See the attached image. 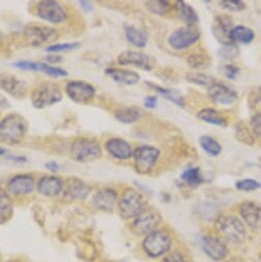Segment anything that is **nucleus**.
<instances>
[{
	"label": "nucleus",
	"instance_id": "nucleus-27",
	"mask_svg": "<svg viewBox=\"0 0 261 262\" xmlns=\"http://www.w3.org/2000/svg\"><path fill=\"white\" fill-rule=\"evenodd\" d=\"M126 41L135 48L143 49L147 45V34L135 26H126L124 28Z\"/></svg>",
	"mask_w": 261,
	"mask_h": 262
},
{
	"label": "nucleus",
	"instance_id": "nucleus-23",
	"mask_svg": "<svg viewBox=\"0 0 261 262\" xmlns=\"http://www.w3.org/2000/svg\"><path fill=\"white\" fill-rule=\"evenodd\" d=\"M238 213L245 223L253 229H261V205L254 202H244Z\"/></svg>",
	"mask_w": 261,
	"mask_h": 262
},
{
	"label": "nucleus",
	"instance_id": "nucleus-47",
	"mask_svg": "<svg viewBox=\"0 0 261 262\" xmlns=\"http://www.w3.org/2000/svg\"><path fill=\"white\" fill-rule=\"evenodd\" d=\"M223 71H224V74L227 78L234 79L237 76L240 69L234 65H226V66L223 67Z\"/></svg>",
	"mask_w": 261,
	"mask_h": 262
},
{
	"label": "nucleus",
	"instance_id": "nucleus-46",
	"mask_svg": "<svg viewBox=\"0 0 261 262\" xmlns=\"http://www.w3.org/2000/svg\"><path fill=\"white\" fill-rule=\"evenodd\" d=\"M6 159L14 165H25L28 162V158L26 156H19V155H10L6 156Z\"/></svg>",
	"mask_w": 261,
	"mask_h": 262
},
{
	"label": "nucleus",
	"instance_id": "nucleus-8",
	"mask_svg": "<svg viewBox=\"0 0 261 262\" xmlns=\"http://www.w3.org/2000/svg\"><path fill=\"white\" fill-rule=\"evenodd\" d=\"M172 236L165 229H157L156 231L144 236L142 249L150 258H159L168 254L172 247Z\"/></svg>",
	"mask_w": 261,
	"mask_h": 262
},
{
	"label": "nucleus",
	"instance_id": "nucleus-25",
	"mask_svg": "<svg viewBox=\"0 0 261 262\" xmlns=\"http://www.w3.org/2000/svg\"><path fill=\"white\" fill-rule=\"evenodd\" d=\"M105 74L108 75L113 81L124 84V85H134L139 82L140 75L139 73L127 70V69H120V68H114L110 67L105 70Z\"/></svg>",
	"mask_w": 261,
	"mask_h": 262
},
{
	"label": "nucleus",
	"instance_id": "nucleus-22",
	"mask_svg": "<svg viewBox=\"0 0 261 262\" xmlns=\"http://www.w3.org/2000/svg\"><path fill=\"white\" fill-rule=\"evenodd\" d=\"M232 19L227 15H219L215 17L213 24V34L215 38L223 46L233 45L230 38V32L232 30Z\"/></svg>",
	"mask_w": 261,
	"mask_h": 262
},
{
	"label": "nucleus",
	"instance_id": "nucleus-50",
	"mask_svg": "<svg viewBox=\"0 0 261 262\" xmlns=\"http://www.w3.org/2000/svg\"><path fill=\"white\" fill-rule=\"evenodd\" d=\"M158 105V97L156 96H148L144 100V106L148 109H155Z\"/></svg>",
	"mask_w": 261,
	"mask_h": 262
},
{
	"label": "nucleus",
	"instance_id": "nucleus-26",
	"mask_svg": "<svg viewBox=\"0 0 261 262\" xmlns=\"http://www.w3.org/2000/svg\"><path fill=\"white\" fill-rule=\"evenodd\" d=\"M15 204L12 195L6 189L0 186V225L8 223L14 216Z\"/></svg>",
	"mask_w": 261,
	"mask_h": 262
},
{
	"label": "nucleus",
	"instance_id": "nucleus-32",
	"mask_svg": "<svg viewBox=\"0 0 261 262\" xmlns=\"http://www.w3.org/2000/svg\"><path fill=\"white\" fill-rule=\"evenodd\" d=\"M146 9L156 16H165L171 10V5L166 0H150L145 3Z\"/></svg>",
	"mask_w": 261,
	"mask_h": 262
},
{
	"label": "nucleus",
	"instance_id": "nucleus-40",
	"mask_svg": "<svg viewBox=\"0 0 261 262\" xmlns=\"http://www.w3.org/2000/svg\"><path fill=\"white\" fill-rule=\"evenodd\" d=\"M249 107L255 112L261 113V86L254 88L251 90L248 96Z\"/></svg>",
	"mask_w": 261,
	"mask_h": 262
},
{
	"label": "nucleus",
	"instance_id": "nucleus-51",
	"mask_svg": "<svg viewBox=\"0 0 261 262\" xmlns=\"http://www.w3.org/2000/svg\"><path fill=\"white\" fill-rule=\"evenodd\" d=\"M78 5H79L80 9H81L83 12H85V13H92L93 10H94L93 5H92L91 3H89V2H79Z\"/></svg>",
	"mask_w": 261,
	"mask_h": 262
},
{
	"label": "nucleus",
	"instance_id": "nucleus-4",
	"mask_svg": "<svg viewBox=\"0 0 261 262\" xmlns=\"http://www.w3.org/2000/svg\"><path fill=\"white\" fill-rule=\"evenodd\" d=\"M215 230L218 237L231 245L243 244L247 235L244 223L232 215L219 216L215 222Z\"/></svg>",
	"mask_w": 261,
	"mask_h": 262
},
{
	"label": "nucleus",
	"instance_id": "nucleus-36",
	"mask_svg": "<svg viewBox=\"0 0 261 262\" xmlns=\"http://www.w3.org/2000/svg\"><path fill=\"white\" fill-rule=\"evenodd\" d=\"M254 133L251 132V129H249L245 124L238 123L235 126V137L238 141H241L244 144H247L249 146H252L255 144V138H254Z\"/></svg>",
	"mask_w": 261,
	"mask_h": 262
},
{
	"label": "nucleus",
	"instance_id": "nucleus-7",
	"mask_svg": "<svg viewBox=\"0 0 261 262\" xmlns=\"http://www.w3.org/2000/svg\"><path fill=\"white\" fill-rule=\"evenodd\" d=\"M118 211L125 220H133L146 209L144 196L135 188L128 187L123 190L118 200Z\"/></svg>",
	"mask_w": 261,
	"mask_h": 262
},
{
	"label": "nucleus",
	"instance_id": "nucleus-28",
	"mask_svg": "<svg viewBox=\"0 0 261 262\" xmlns=\"http://www.w3.org/2000/svg\"><path fill=\"white\" fill-rule=\"evenodd\" d=\"M198 117L205 121L208 122L210 124H214V125H218V126H226L228 121L227 118L218 110L213 109V108H204L201 111H199L198 113Z\"/></svg>",
	"mask_w": 261,
	"mask_h": 262
},
{
	"label": "nucleus",
	"instance_id": "nucleus-17",
	"mask_svg": "<svg viewBox=\"0 0 261 262\" xmlns=\"http://www.w3.org/2000/svg\"><path fill=\"white\" fill-rule=\"evenodd\" d=\"M62 196L68 201H83L90 195L91 186L78 177H68L64 179Z\"/></svg>",
	"mask_w": 261,
	"mask_h": 262
},
{
	"label": "nucleus",
	"instance_id": "nucleus-14",
	"mask_svg": "<svg viewBox=\"0 0 261 262\" xmlns=\"http://www.w3.org/2000/svg\"><path fill=\"white\" fill-rule=\"evenodd\" d=\"M201 37V32L195 26H185L175 30L168 38V42L174 50H186L194 45Z\"/></svg>",
	"mask_w": 261,
	"mask_h": 262
},
{
	"label": "nucleus",
	"instance_id": "nucleus-10",
	"mask_svg": "<svg viewBox=\"0 0 261 262\" xmlns=\"http://www.w3.org/2000/svg\"><path fill=\"white\" fill-rule=\"evenodd\" d=\"M161 157V151L156 146L141 145L134 150L133 166L135 171L141 175L153 172Z\"/></svg>",
	"mask_w": 261,
	"mask_h": 262
},
{
	"label": "nucleus",
	"instance_id": "nucleus-49",
	"mask_svg": "<svg viewBox=\"0 0 261 262\" xmlns=\"http://www.w3.org/2000/svg\"><path fill=\"white\" fill-rule=\"evenodd\" d=\"M46 61H47L48 64L55 66V64H60V63L63 61V58H62V56H60V55L49 54V55L46 57Z\"/></svg>",
	"mask_w": 261,
	"mask_h": 262
},
{
	"label": "nucleus",
	"instance_id": "nucleus-2",
	"mask_svg": "<svg viewBox=\"0 0 261 262\" xmlns=\"http://www.w3.org/2000/svg\"><path fill=\"white\" fill-rule=\"evenodd\" d=\"M68 155L78 164H88L99 160L103 155V147L98 139L90 136L75 137L69 144Z\"/></svg>",
	"mask_w": 261,
	"mask_h": 262
},
{
	"label": "nucleus",
	"instance_id": "nucleus-53",
	"mask_svg": "<svg viewBox=\"0 0 261 262\" xmlns=\"http://www.w3.org/2000/svg\"><path fill=\"white\" fill-rule=\"evenodd\" d=\"M7 156V148L4 147L3 145H0V159Z\"/></svg>",
	"mask_w": 261,
	"mask_h": 262
},
{
	"label": "nucleus",
	"instance_id": "nucleus-30",
	"mask_svg": "<svg viewBox=\"0 0 261 262\" xmlns=\"http://www.w3.org/2000/svg\"><path fill=\"white\" fill-rule=\"evenodd\" d=\"M140 110L135 107H122L114 111L115 119L125 124L136 122L140 118Z\"/></svg>",
	"mask_w": 261,
	"mask_h": 262
},
{
	"label": "nucleus",
	"instance_id": "nucleus-42",
	"mask_svg": "<svg viewBox=\"0 0 261 262\" xmlns=\"http://www.w3.org/2000/svg\"><path fill=\"white\" fill-rule=\"evenodd\" d=\"M219 5L229 12H241L246 9L245 3L241 2V0H222Z\"/></svg>",
	"mask_w": 261,
	"mask_h": 262
},
{
	"label": "nucleus",
	"instance_id": "nucleus-35",
	"mask_svg": "<svg viewBox=\"0 0 261 262\" xmlns=\"http://www.w3.org/2000/svg\"><path fill=\"white\" fill-rule=\"evenodd\" d=\"M186 78L191 83H194L201 86H207L208 89L217 82L214 77L205 73H200V72H190L186 75Z\"/></svg>",
	"mask_w": 261,
	"mask_h": 262
},
{
	"label": "nucleus",
	"instance_id": "nucleus-44",
	"mask_svg": "<svg viewBox=\"0 0 261 262\" xmlns=\"http://www.w3.org/2000/svg\"><path fill=\"white\" fill-rule=\"evenodd\" d=\"M162 262H186V258L182 252L173 251L166 254Z\"/></svg>",
	"mask_w": 261,
	"mask_h": 262
},
{
	"label": "nucleus",
	"instance_id": "nucleus-37",
	"mask_svg": "<svg viewBox=\"0 0 261 262\" xmlns=\"http://www.w3.org/2000/svg\"><path fill=\"white\" fill-rule=\"evenodd\" d=\"M149 85H151L153 88H155V90L161 94L162 96H164V98H166L167 100L175 103L176 105L178 106H184L185 104V101L183 99V97L175 92V91H172V90H169V89H165V88H162V86H159V85H156V84H153V83H148Z\"/></svg>",
	"mask_w": 261,
	"mask_h": 262
},
{
	"label": "nucleus",
	"instance_id": "nucleus-24",
	"mask_svg": "<svg viewBox=\"0 0 261 262\" xmlns=\"http://www.w3.org/2000/svg\"><path fill=\"white\" fill-rule=\"evenodd\" d=\"M210 99L221 105H231L236 102L237 94L222 83H214L208 89Z\"/></svg>",
	"mask_w": 261,
	"mask_h": 262
},
{
	"label": "nucleus",
	"instance_id": "nucleus-15",
	"mask_svg": "<svg viewBox=\"0 0 261 262\" xmlns=\"http://www.w3.org/2000/svg\"><path fill=\"white\" fill-rule=\"evenodd\" d=\"M104 150L113 160L125 162L133 158V147L120 137H111L104 142Z\"/></svg>",
	"mask_w": 261,
	"mask_h": 262
},
{
	"label": "nucleus",
	"instance_id": "nucleus-31",
	"mask_svg": "<svg viewBox=\"0 0 261 262\" xmlns=\"http://www.w3.org/2000/svg\"><path fill=\"white\" fill-rule=\"evenodd\" d=\"M255 37L254 32L245 26H236L233 27L230 32V38L232 42H240V43H250L253 41Z\"/></svg>",
	"mask_w": 261,
	"mask_h": 262
},
{
	"label": "nucleus",
	"instance_id": "nucleus-13",
	"mask_svg": "<svg viewBox=\"0 0 261 262\" xmlns=\"http://www.w3.org/2000/svg\"><path fill=\"white\" fill-rule=\"evenodd\" d=\"M15 68L22 71L31 72H41L52 78H64L69 75L68 71L57 65H50L47 62H38L31 60H21L17 61L13 65Z\"/></svg>",
	"mask_w": 261,
	"mask_h": 262
},
{
	"label": "nucleus",
	"instance_id": "nucleus-43",
	"mask_svg": "<svg viewBox=\"0 0 261 262\" xmlns=\"http://www.w3.org/2000/svg\"><path fill=\"white\" fill-rule=\"evenodd\" d=\"M237 49L233 45H228V46H223V48L220 49L219 51V56L220 58L224 60H232L237 56Z\"/></svg>",
	"mask_w": 261,
	"mask_h": 262
},
{
	"label": "nucleus",
	"instance_id": "nucleus-39",
	"mask_svg": "<svg viewBox=\"0 0 261 262\" xmlns=\"http://www.w3.org/2000/svg\"><path fill=\"white\" fill-rule=\"evenodd\" d=\"M187 63L193 69H205L209 67L211 59L206 54H191L187 58Z\"/></svg>",
	"mask_w": 261,
	"mask_h": 262
},
{
	"label": "nucleus",
	"instance_id": "nucleus-19",
	"mask_svg": "<svg viewBox=\"0 0 261 262\" xmlns=\"http://www.w3.org/2000/svg\"><path fill=\"white\" fill-rule=\"evenodd\" d=\"M116 61L121 66H133L145 71H149L153 68L149 56L140 51H124L117 56Z\"/></svg>",
	"mask_w": 261,
	"mask_h": 262
},
{
	"label": "nucleus",
	"instance_id": "nucleus-1",
	"mask_svg": "<svg viewBox=\"0 0 261 262\" xmlns=\"http://www.w3.org/2000/svg\"><path fill=\"white\" fill-rule=\"evenodd\" d=\"M28 132L27 118L18 112L8 113L0 118V145H20L26 139Z\"/></svg>",
	"mask_w": 261,
	"mask_h": 262
},
{
	"label": "nucleus",
	"instance_id": "nucleus-52",
	"mask_svg": "<svg viewBox=\"0 0 261 262\" xmlns=\"http://www.w3.org/2000/svg\"><path fill=\"white\" fill-rule=\"evenodd\" d=\"M7 42H8L7 36L2 31H0V50L4 49L7 46Z\"/></svg>",
	"mask_w": 261,
	"mask_h": 262
},
{
	"label": "nucleus",
	"instance_id": "nucleus-41",
	"mask_svg": "<svg viewBox=\"0 0 261 262\" xmlns=\"http://www.w3.org/2000/svg\"><path fill=\"white\" fill-rule=\"evenodd\" d=\"M236 189L241 191H254L261 187V184L254 179H244L235 183Z\"/></svg>",
	"mask_w": 261,
	"mask_h": 262
},
{
	"label": "nucleus",
	"instance_id": "nucleus-33",
	"mask_svg": "<svg viewBox=\"0 0 261 262\" xmlns=\"http://www.w3.org/2000/svg\"><path fill=\"white\" fill-rule=\"evenodd\" d=\"M200 145L203 150L213 157H217L222 151V146L211 136H202L200 138Z\"/></svg>",
	"mask_w": 261,
	"mask_h": 262
},
{
	"label": "nucleus",
	"instance_id": "nucleus-55",
	"mask_svg": "<svg viewBox=\"0 0 261 262\" xmlns=\"http://www.w3.org/2000/svg\"><path fill=\"white\" fill-rule=\"evenodd\" d=\"M8 262H21V261H19V260H10Z\"/></svg>",
	"mask_w": 261,
	"mask_h": 262
},
{
	"label": "nucleus",
	"instance_id": "nucleus-3",
	"mask_svg": "<svg viewBox=\"0 0 261 262\" xmlns=\"http://www.w3.org/2000/svg\"><path fill=\"white\" fill-rule=\"evenodd\" d=\"M63 88L52 80H45L35 85L30 93V101L34 108L46 109L59 104L64 98Z\"/></svg>",
	"mask_w": 261,
	"mask_h": 262
},
{
	"label": "nucleus",
	"instance_id": "nucleus-16",
	"mask_svg": "<svg viewBox=\"0 0 261 262\" xmlns=\"http://www.w3.org/2000/svg\"><path fill=\"white\" fill-rule=\"evenodd\" d=\"M64 181L62 177L55 174L42 175L36 180V189L45 198H58L62 195Z\"/></svg>",
	"mask_w": 261,
	"mask_h": 262
},
{
	"label": "nucleus",
	"instance_id": "nucleus-29",
	"mask_svg": "<svg viewBox=\"0 0 261 262\" xmlns=\"http://www.w3.org/2000/svg\"><path fill=\"white\" fill-rule=\"evenodd\" d=\"M176 9L179 18L186 24V26H195L199 23V16L190 5L184 2H177Z\"/></svg>",
	"mask_w": 261,
	"mask_h": 262
},
{
	"label": "nucleus",
	"instance_id": "nucleus-54",
	"mask_svg": "<svg viewBox=\"0 0 261 262\" xmlns=\"http://www.w3.org/2000/svg\"><path fill=\"white\" fill-rule=\"evenodd\" d=\"M225 262H246V261L243 260V259H241V258L234 257V258H231V259H229V260H227V261H225Z\"/></svg>",
	"mask_w": 261,
	"mask_h": 262
},
{
	"label": "nucleus",
	"instance_id": "nucleus-18",
	"mask_svg": "<svg viewBox=\"0 0 261 262\" xmlns=\"http://www.w3.org/2000/svg\"><path fill=\"white\" fill-rule=\"evenodd\" d=\"M0 90L15 99H23L28 93L26 83L9 72L0 73Z\"/></svg>",
	"mask_w": 261,
	"mask_h": 262
},
{
	"label": "nucleus",
	"instance_id": "nucleus-34",
	"mask_svg": "<svg viewBox=\"0 0 261 262\" xmlns=\"http://www.w3.org/2000/svg\"><path fill=\"white\" fill-rule=\"evenodd\" d=\"M81 46L78 41H71V42H55L53 45H50L46 47L45 51L49 54H60L64 52H71L74 50H77Z\"/></svg>",
	"mask_w": 261,
	"mask_h": 262
},
{
	"label": "nucleus",
	"instance_id": "nucleus-5",
	"mask_svg": "<svg viewBox=\"0 0 261 262\" xmlns=\"http://www.w3.org/2000/svg\"><path fill=\"white\" fill-rule=\"evenodd\" d=\"M60 38V31L49 25L30 24L22 32L23 42L31 48H39L55 43Z\"/></svg>",
	"mask_w": 261,
	"mask_h": 262
},
{
	"label": "nucleus",
	"instance_id": "nucleus-48",
	"mask_svg": "<svg viewBox=\"0 0 261 262\" xmlns=\"http://www.w3.org/2000/svg\"><path fill=\"white\" fill-rule=\"evenodd\" d=\"M45 168L47 171H49L51 174H55L57 175V173L60 171L61 169V166L58 162L56 161H50V162H47L45 164Z\"/></svg>",
	"mask_w": 261,
	"mask_h": 262
},
{
	"label": "nucleus",
	"instance_id": "nucleus-9",
	"mask_svg": "<svg viewBox=\"0 0 261 262\" xmlns=\"http://www.w3.org/2000/svg\"><path fill=\"white\" fill-rule=\"evenodd\" d=\"M63 90L68 99L79 105H89L97 97V89L95 85L85 80H69L66 82Z\"/></svg>",
	"mask_w": 261,
	"mask_h": 262
},
{
	"label": "nucleus",
	"instance_id": "nucleus-12",
	"mask_svg": "<svg viewBox=\"0 0 261 262\" xmlns=\"http://www.w3.org/2000/svg\"><path fill=\"white\" fill-rule=\"evenodd\" d=\"M6 189L15 198L28 196L36 189V178L31 173L15 174L8 179Z\"/></svg>",
	"mask_w": 261,
	"mask_h": 262
},
{
	"label": "nucleus",
	"instance_id": "nucleus-6",
	"mask_svg": "<svg viewBox=\"0 0 261 262\" xmlns=\"http://www.w3.org/2000/svg\"><path fill=\"white\" fill-rule=\"evenodd\" d=\"M35 16L49 26H60L69 19V12L65 6L55 0H41L34 7Z\"/></svg>",
	"mask_w": 261,
	"mask_h": 262
},
{
	"label": "nucleus",
	"instance_id": "nucleus-38",
	"mask_svg": "<svg viewBox=\"0 0 261 262\" xmlns=\"http://www.w3.org/2000/svg\"><path fill=\"white\" fill-rule=\"evenodd\" d=\"M181 179L186 182L188 185L192 187L199 186L201 183H203V178L201 176V170L200 168H190L184 171L181 175Z\"/></svg>",
	"mask_w": 261,
	"mask_h": 262
},
{
	"label": "nucleus",
	"instance_id": "nucleus-11",
	"mask_svg": "<svg viewBox=\"0 0 261 262\" xmlns=\"http://www.w3.org/2000/svg\"><path fill=\"white\" fill-rule=\"evenodd\" d=\"M162 222V217L159 212L153 208H146L136 218L132 220L130 228L139 236H146L156 231Z\"/></svg>",
	"mask_w": 261,
	"mask_h": 262
},
{
	"label": "nucleus",
	"instance_id": "nucleus-20",
	"mask_svg": "<svg viewBox=\"0 0 261 262\" xmlns=\"http://www.w3.org/2000/svg\"><path fill=\"white\" fill-rule=\"evenodd\" d=\"M118 192L111 187L100 188L93 195V205L102 212H113L118 205Z\"/></svg>",
	"mask_w": 261,
	"mask_h": 262
},
{
	"label": "nucleus",
	"instance_id": "nucleus-21",
	"mask_svg": "<svg viewBox=\"0 0 261 262\" xmlns=\"http://www.w3.org/2000/svg\"><path fill=\"white\" fill-rule=\"evenodd\" d=\"M202 247L208 257L214 261L224 260L228 254L226 244L218 236L205 235L202 238Z\"/></svg>",
	"mask_w": 261,
	"mask_h": 262
},
{
	"label": "nucleus",
	"instance_id": "nucleus-45",
	"mask_svg": "<svg viewBox=\"0 0 261 262\" xmlns=\"http://www.w3.org/2000/svg\"><path fill=\"white\" fill-rule=\"evenodd\" d=\"M251 127L252 132L261 139V113L253 115L251 118Z\"/></svg>",
	"mask_w": 261,
	"mask_h": 262
}]
</instances>
